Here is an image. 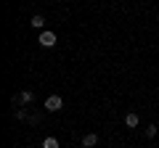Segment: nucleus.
Returning <instances> with one entry per match:
<instances>
[{
	"label": "nucleus",
	"instance_id": "f257e3e1",
	"mask_svg": "<svg viewBox=\"0 0 159 148\" xmlns=\"http://www.w3.org/2000/svg\"><path fill=\"white\" fill-rule=\"evenodd\" d=\"M37 42L43 48H53L58 42V34L56 32H51V29H43V32H40V37H37Z\"/></svg>",
	"mask_w": 159,
	"mask_h": 148
},
{
	"label": "nucleus",
	"instance_id": "f03ea898",
	"mask_svg": "<svg viewBox=\"0 0 159 148\" xmlns=\"http://www.w3.org/2000/svg\"><path fill=\"white\" fill-rule=\"evenodd\" d=\"M32 101H34V93L32 90H21V93H16V95L11 98L13 108H16V106H27V103H32Z\"/></svg>",
	"mask_w": 159,
	"mask_h": 148
},
{
	"label": "nucleus",
	"instance_id": "7ed1b4c3",
	"mask_svg": "<svg viewBox=\"0 0 159 148\" xmlns=\"http://www.w3.org/2000/svg\"><path fill=\"white\" fill-rule=\"evenodd\" d=\"M64 108V98L61 95H48L45 98V111H61Z\"/></svg>",
	"mask_w": 159,
	"mask_h": 148
},
{
	"label": "nucleus",
	"instance_id": "20e7f679",
	"mask_svg": "<svg viewBox=\"0 0 159 148\" xmlns=\"http://www.w3.org/2000/svg\"><path fill=\"white\" fill-rule=\"evenodd\" d=\"M29 27H32V29H40V32H43V29H45V16L34 13V16L29 19Z\"/></svg>",
	"mask_w": 159,
	"mask_h": 148
},
{
	"label": "nucleus",
	"instance_id": "39448f33",
	"mask_svg": "<svg viewBox=\"0 0 159 148\" xmlns=\"http://www.w3.org/2000/svg\"><path fill=\"white\" fill-rule=\"evenodd\" d=\"M138 124H141V116H138L135 111H130V114L125 116V127H130V130H135Z\"/></svg>",
	"mask_w": 159,
	"mask_h": 148
},
{
	"label": "nucleus",
	"instance_id": "423d86ee",
	"mask_svg": "<svg viewBox=\"0 0 159 148\" xmlns=\"http://www.w3.org/2000/svg\"><path fill=\"white\" fill-rule=\"evenodd\" d=\"M98 146V135L96 132H88L85 137H82V148H96Z\"/></svg>",
	"mask_w": 159,
	"mask_h": 148
},
{
	"label": "nucleus",
	"instance_id": "0eeeda50",
	"mask_svg": "<svg viewBox=\"0 0 159 148\" xmlns=\"http://www.w3.org/2000/svg\"><path fill=\"white\" fill-rule=\"evenodd\" d=\"M43 148H58V137H53V135H48L45 140H43Z\"/></svg>",
	"mask_w": 159,
	"mask_h": 148
},
{
	"label": "nucleus",
	"instance_id": "6e6552de",
	"mask_svg": "<svg viewBox=\"0 0 159 148\" xmlns=\"http://www.w3.org/2000/svg\"><path fill=\"white\" fill-rule=\"evenodd\" d=\"M13 119H19V122H27V119H29V114L24 111V108H13Z\"/></svg>",
	"mask_w": 159,
	"mask_h": 148
},
{
	"label": "nucleus",
	"instance_id": "1a4fd4ad",
	"mask_svg": "<svg viewBox=\"0 0 159 148\" xmlns=\"http://www.w3.org/2000/svg\"><path fill=\"white\" fill-rule=\"evenodd\" d=\"M29 124H40V122H43V114H29Z\"/></svg>",
	"mask_w": 159,
	"mask_h": 148
},
{
	"label": "nucleus",
	"instance_id": "9d476101",
	"mask_svg": "<svg viewBox=\"0 0 159 148\" xmlns=\"http://www.w3.org/2000/svg\"><path fill=\"white\" fill-rule=\"evenodd\" d=\"M146 137H157V124H146Z\"/></svg>",
	"mask_w": 159,
	"mask_h": 148
}]
</instances>
